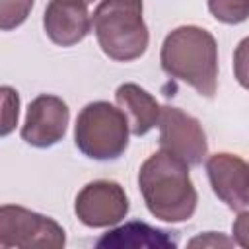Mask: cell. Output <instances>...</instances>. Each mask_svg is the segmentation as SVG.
Here are the masks:
<instances>
[{
	"mask_svg": "<svg viewBox=\"0 0 249 249\" xmlns=\"http://www.w3.org/2000/svg\"><path fill=\"white\" fill-rule=\"evenodd\" d=\"M233 76L241 88L249 89V35L243 37L233 51Z\"/></svg>",
	"mask_w": 249,
	"mask_h": 249,
	"instance_id": "16",
	"label": "cell"
},
{
	"mask_svg": "<svg viewBox=\"0 0 249 249\" xmlns=\"http://www.w3.org/2000/svg\"><path fill=\"white\" fill-rule=\"evenodd\" d=\"M130 202L124 189L117 181L97 179L80 189L74 202L78 220L88 228H111L123 222Z\"/></svg>",
	"mask_w": 249,
	"mask_h": 249,
	"instance_id": "7",
	"label": "cell"
},
{
	"mask_svg": "<svg viewBox=\"0 0 249 249\" xmlns=\"http://www.w3.org/2000/svg\"><path fill=\"white\" fill-rule=\"evenodd\" d=\"M47 37L58 47H72L91 31L88 6L76 0H51L43 14Z\"/></svg>",
	"mask_w": 249,
	"mask_h": 249,
	"instance_id": "10",
	"label": "cell"
},
{
	"mask_svg": "<svg viewBox=\"0 0 249 249\" xmlns=\"http://www.w3.org/2000/svg\"><path fill=\"white\" fill-rule=\"evenodd\" d=\"M191 247H196V245H202V247H218V245H224V247H231L235 245L233 239H228L224 237L222 233H216V231H206L204 235H198L195 239L189 241Z\"/></svg>",
	"mask_w": 249,
	"mask_h": 249,
	"instance_id": "18",
	"label": "cell"
},
{
	"mask_svg": "<svg viewBox=\"0 0 249 249\" xmlns=\"http://www.w3.org/2000/svg\"><path fill=\"white\" fill-rule=\"evenodd\" d=\"M173 231L154 228L146 222H126L119 228L109 230L95 241L97 249H173L177 239Z\"/></svg>",
	"mask_w": 249,
	"mask_h": 249,
	"instance_id": "11",
	"label": "cell"
},
{
	"mask_svg": "<svg viewBox=\"0 0 249 249\" xmlns=\"http://www.w3.org/2000/svg\"><path fill=\"white\" fill-rule=\"evenodd\" d=\"M208 12L222 23L237 25L249 18V0H206Z\"/></svg>",
	"mask_w": 249,
	"mask_h": 249,
	"instance_id": "13",
	"label": "cell"
},
{
	"mask_svg": "<svg viewBox=\"0 0 249 249\" xmlns=\"http://www.w3.org/2000/svg\"><path fill=\"white\" fill-rule=\"evenodd\" d=\"M231 239L235 245L249 249V210H239L237 218L231 224Z\"/></svg>",
	"mask_w": 249,
	"mask_h": 249,
	"instance_id": "17",
	"label": "cell"
},
{
	"mask_svg": "<svg viewBox=\"0 0 249 249\" xmlns=\"http://www.w3.org/2000/svg\"><path fill=\"white\" fill-rule=\"evenodd\" d=\"M130 126L124 113L109 101H91L76 117L74 142L78 150L97 161L117 160L128 148Z\"/></svg>",
	"mask_w": 249,
	"mask_h": 249,
	"instance_id": "4",
	"label": "cell"
},
{
	"mask_svg": "<svg viewBox=\"0 0 249 249\" xmlns=\"http://www.w3.org/2000/svg\"><path fill=\"white\" fill-rule=\"evenodd\" d=\"M206 175L214 195L230 208L243 210L249 206V163L230 152H216L206 158Z\"/></svg>",
	"mask_w": 249,
	"mask_h": 249,
	"instance_id": "9",
	"label": "cell"
},
{
	"mask_svg": "<svg viewBox=\"0 0 249 249\" xmlns=\"http://www.w3.org/2000/svg\"><path fill=\"white\" fill-rule=\"evenodd\" d=\"M0 93H2V107H4L0 134L2 136H8L16 128V124H18V117H19V95L10 86H2L0 88Z\"/></svg>",
	"mask_w": 249,
	"mask_h": 249,
	"instance_id": "15",
	"label": "cell"
},
{
	"mask_svg": "<svg viewBox=\"0 0 249 249\" xmlns=\"http://www.w3.org/2000/svg\"><path fill=\"white\" fill-rule=\"evenodd\" d=\"M138 189L148 212L163 222L179 224L193 218L198 202L196 189L189 175V163L158 150L138 171Z\"/></svg>",
	"mask_w": 249,
	"mask_h": 249,
	"instance_id": "1",
	"label": "cell"
},
{
	"mask_svg": "<svg viewBox=\"0 0 249 249\" xmlns=\"http://www.w3.org/2000/svg\"><path fill=\"white\" fill-rule=\"evenodd\" d=\"M142 0H101L93 12L91 25L95 39L111 60L130 62L140 58L150 43L142 18Z\"/></svg>",
	"mask_w": 249,
	"mask_h": 249,
	"instance_id": "3",
	"label": "cell"
},
{
	"mask_svg": "<svg viewBox=\"0 0 249 249\" xmlns=\"http://www.w3.org/2000/svg\"><path fill=\"white\" fill-rule=\"evenodd\" d=\"M68 119L70 111L62 97L41 93L29 101L21 138L33 148H51L64 138Z\"/></svg>",
	"mask_w": 249,
	"mask_h": 249,
	"instance_id": "8",
	"label": "cell"
},
{
	"mask_svg": "<svg viewBox=\"0 0 249 249\" xmlns=\"http://www.w3.org/2000/svg\"><path fill=\"white\" fill-rule=\"evenodd\" d=\"M117 107L124 113L130 134L144 136L148 134L160 121L161 105L156 101L152 93H148L144 88H140L134 82H124L115 91Z\"/></svg>",
	"mask_w": 249,
	"mask_h": 249,
	"instance_id": "12",
	"label": "cell"
},
{
	"mask_svg": "<svg viewBox=\"0 0 249 249\" xmlns=\"http://www.w3.org/2000/svg\"><path fill=\"white\" fill-rule=\"evenodd\" d=\"M33 8V0H0V29L10 31L19 27Z\"/></svg>",
	"mask_w": 249,
	"mask_h": 249,
	"instance_id": "14",
	"label": "cell"
},
{
	"mask_svg": "<svg viewBox=\"0 0 249 249\" xmlns=\"http://www.w3.org/2000/svg\"><path fill=\"white\" fill-rule=\"evenodd\" d=\"M2 247H64V228L51 216H43L19 204L0 206Z\"/></svg>",
	"mask_w": 249,
	"mask_h": 249,
	"instance_id": "5",
	"label": "cell"
},
{
	"mask_svg": "<svg viewBox=\"0 0 249 249\" xmlns=\"http://www.w3.org/2000/svg\"><path fill=\"white\" fill-rule=\"evenodd\" d=\"M160 146L189 165H200L208 154L206 134L198 119L179 107L163 105L160 113Z\"/></svg>",
	"mask_w": 249,
	"mask_h": 249,
	"instance_id": "6",
	"label": "cell"
},
{
	"mask_svg": "<svg viewBox=\"0 0 249 249\" xmlns=\"http://www.w3.org/2000/svg\"><path fill=\"white\" fill-rule=\"evenodd\" d=\"M160 62L167 76L185 82L202 97H214L218 88V43L198 25H181L161 43Z\"/></svg>",
	"mask_w": 249,
	"mask_h": 249,
	"instance_id": "2",
	"label": "cell"
},
{
	"mask_svg": "<svg viewBox=\"0 0 249 249\" xmlns=\"http://www.w3.org/2000/svg\"><path fill=\"white\" fill-rule=\"evenodd\" d=\"M76 2H82V4H86V6H89V4H93L95 0H76Z\"/></svg>",
	"mask_w": 249,
	"mask_h": 249,
	"instance_id": "19",
	"label": "cell"
}]
</instances>
